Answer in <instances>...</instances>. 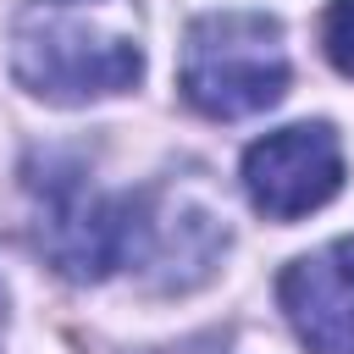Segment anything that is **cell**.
<instances>
[{
  "instance_id": "cell-1",
  "label": "cell",
  "mask_w": 354,
  "mask_h": 354,
  "mask_svg": "<svg viewBox=\"0 0 354 354\" xmlns=\"http://www.w3.org/2000/svg\"><path fill=\"white\" fill-rule=\"evenodd\" d=\"M11 77L50 105H88L144 77L138 0H28L11 22Z\"/></svg>"
},
{
  "instance_id": "cell-2",
  "label": "cell",
  "mask_w": 354,
  "mask_h": 354,
  "mask_svg": "<svg viewBox=\"0 0 354 354\" xmlns=\"http://www.w3.org/2000/svg\"><path fill=\"white\" fill-rule=\"evenodd\" d=\"M288 44L282 22L266 11H205L183 39L177 88L210 122H243L271 111L288 94Z\"/></svg>"
},
{
  "instance_id": "cell-3",
  "label": "cell",
  "mask_w": 354,
  "mask_h": 354,
  "mask_svg": "<svg viewBox=\"0 0 354 354\" xmlns=\"http://www.w3.org/2000/svg\"><path fill=\"white\" fill-rule=\"evenodd\" d=\"M28 194L39 216V249L66 282H105L133 266L144 232V194H105L77 160L44 155L28 166Z\"/></svg>"
},
{
  "instance_id": "cell-4",
  "label": "cell",
  "mask_w": 354,
  "mask_h": 354,
  "mask_svg": "<svg viewBox=\"0 0 354 354\" xmlns=\"http://www.w3.org/2000/svg\"><path fill=\"white\" fill-rule=\"evenodd\" d=\"M343 188V144L332 122H293L243 149V194L266 221H299Z\"/></svg>"
},
{
  "instance_id": "cell-5",
  "label": "cell",
  "mask_w": 354,
  "mask_h": 354,
  "mask_svg": "<svg viewBox=\"0 0 354 354\" xmlns=\"http://www.w3.org/2000/svg\"><path fill=\"white\" fill-rule=\"evenodd\" d=\"M277 304L310 354H354V238L299 254L277 277Z\"/></svg>"
},
{
  "instance_id": "cell-6",
  "label": "cell",
  "mask_w": 354,
  "mask_h": 354,
  "mask_svg": "<svg viewBox=\"0 0 354 354\" xmlns=\"http://www.w3.org/2000/svg\"><path fill=\"white\" fill-rule=\"evenodd\" d=\"M321 50H326V61L343 77H354V0H332L326 6V17H321Z\"/></svg>"
}]
</instances>
